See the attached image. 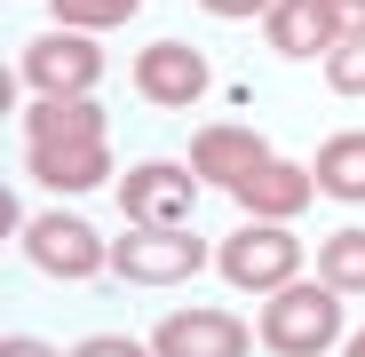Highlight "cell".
Instances as JSON below:
<instances>
[{"label":"cell","instance_id":"cell-1","mask_svg":"<svg viewBox=\"0 0 365 357\" xmlns=\"http://www.w3.org/2000/svg\"><path fill=\"white\" fill-rule=\"evenodd\" d=\"M341 302L349 294H334L326 278H294L278 294H262V349L270 357H334L349 333H341Z\"/></svg>","mask_w":365,"mask_h":357},{"label":"cell","instance_id":"cell-2","mask_svg":"<svg viewBox=\"0 0 365 357\" xmlns=\"http://www.w3.org/2000/svg\"><path fill=\"white\" fill-rule=\"evenodd\" d=\"M215 247H199V230L182 222V230H159V222H128L111 238V278H128V286H182L191 270H207Z\"/></svg>","mask_w":365,"mask_h":357},{"label":"cell","instance_id":"cell-3","mask_svg":"<svg viewBox=\"0 0 365 357\" xmlns=\"http://www.w3.org/2000/svg\"><path fill=\"white\" fill-rule=\"evenodd\" d=\"M215 270L238 286V294H278V286H294L302 278V238L286 230V222H238L222 247H215Z\"/></svg>","mask_w":365,"mask_h":357},{"label":"cell","instance_id":"cell-4","mask_svg":"<svg viewBox=\"0 0 365 357\" xmlns=\"http://www.w3.org/2000/svg\"><path fill=\"white\" fill-rule=\"evenodd\" d=\"M16 247H24V262H32L40 278H64V286H80V278L111 270V247H103V238H96V230H88L72 207L16 222Z\"/></svg>","mask_w":365,"mask_h":357},{"label":"cell","instance_id":"cell-5","mask_svg":"<svg viewBox=\"0 0 365 357\" xmlns=\"http://www.w3.org/2000/svg\"><path fill=\"white\" fill-rule=\"evenodd\" d=\"M16 72H24L32 95H96V80H103V48H96V32L56 24V32H40V40L16 56Z\"/></svg>","mask_w":365,"mask_h":357},{"label":"cell","instance_id":"cell-6","mask_svg":"<svg viewBox=\"0 0 365 357\" xmlns=\"http://www.w3.org/2000/svg\"><path fill=\"white\" fill-rule=\"evenodd\" d=\"M119 214L128 222H159V230H182L191 222V207H199V167H175V159H143V167H128L119 175Z\"/></svg>","mask_w":365,"mask_h":357},{"label":"cell","instance_id":"cell-7","mask_svg":"<svg viewBox=\"0 0 365 357\" xmlns=\"http://www.w3.org/2000/svg\"><path fill=\"white\" fill-rule=\"evenodd\" d=\"M207 56L191 48V40H151L143 56H135V95L143 103H159V111H191L199 95H207Z\"/></svg>","mask_w":365,"mask_h":357},{"label":"cell","instance_id":"cell-8","mask_svg":"<svg viewBox=\"0 0 365 357\" xmlns=\"http://www.w3.org/2000/svg\"><path fill=\"white\" fill-rule=\"evenodd\" d=\"M151 349H159V357H247L255 333L238 326L230 310H167V318L151 326Z\"/></svg>","mask_w":365,"mask_h":357},{"label":"cell","instance_id":"cell-9","mask_svg":"<svg viewBox=\"0 0 365 357\" xmlns=\"http://www.w3.org/2000/svg\"><path fill=\"white\" fill-rule=\"evenodd\" d=\"M230 199L247 207L255 222H294L302 207H310V199H326V191H318V167H302V159H262L247 183L230 191Z\"/></svg>","mask_w":365,"mask_h":357},{"label":"cell","instance_id":"cell-10","mask_svg":"<svg viewBox=\"0 0 365 357\" xmlns=\"http://www.w3.org/2000/svg\"><path fill=\"white\" fill-rule=\"evenodd\" d=\"M262 159H278L262 128H199V135H191V167H199L207 191H238Z\"/></svg>","mask_w":365,"mask_h":357},{"label":"cell","instance_id":"cell-11","mask_svg":"<svg viewBox=\"0 0 365 357\" xmlns=\"http://www.w3.org/2000/svg\"><path fill=\"white\" fill-rule=\"evenodd\" d=\"M24 175L40 191H103L111 183V143L96 135V143H24Z\"/></svg>","mask_w":365,"mask_h":357},{"label":"cell","instance_id":"cell-12","mask_svg":"<svg viewBox=\"0 0 365 357\" xmlns=\"http://www.w3.org/2000/svg\"><path fill=\"white\" fill-rule=\"evenodd\" d=\"M262 40H270L278 56H302V64H326V56L341 48L326 0H278V9L262 16Z\"/></svg>","mask_w":365,"mask_h":357},{"label":"cell","instance_id":"cell-13","mask_svg":"<svg viewBox=\"0 0 365 357\" xmlns=\"http://www.w3.org/2000/svg\"><path fill=\"white\" fill-rule=\"evenodd\" d=\"M103 111L96 95H32L24 103V143H96Z\"/></svg>","mask_w":365,"mask_h":357},{"label":"cell","instance_id":"cell-14","mask_svg":"<svg viewBox=\"0 0 365 357\" xmlns=\"http://www.w3.org/2000/svg\"><path fill=\"white\" fill-rule=\"evenodd\" d=\"M310 167H318V191H326V199H341V207H365V128H341V135H326Z\"/></svg>","mask_w":365,"mask_h":357},{"label":"cell","instance_id":"cell-15","mask_svg":"<svg viewBox=\"0 0 365 357\" xmlns=\"http://www.w3.org/2000/svg\"><path fill=\"white\" fill-rule=\"evenodd\" d=\"M318 278H326L334 294H365V230H357V222L334 230L326 247H318Z\"/></svg>","mask_w":365,"mask_h":357},{"label":"cell","instance_id":"cell-16","mask_svg":"<svg viewBox=\"0 0 365 357\" xmlns=\"http://www.w3.org/2000/svg\"><path fill=\"white\" fill-rule=\"evenodd\" d=\"M56 24H72V32H111V24H128L143 0H48Z\"/></svg>","mask_w":365,"mask_h":357},{"label":"cell","instance_id":"cell-17","mask_svg":"<svg viewBox=\"0 0 365 357\" xmlns=\"http://www.w3.org/2000/svg\"><path fill=\"white\" fill-rule=\"evenodd\" d=\"M326 88L334 95H365V40H341L326 56Z\"/></svg>","mask_w":365,"mask_h":357},{"label":"cell","instance_id":"cell-18","mask_svg":"<svg viewBox=\"0 0 365 357\" xmlns=\"http://www.w3.org/2000/svg\"><path fill=\"white\" fill-rule=\"evenodd\" d=\"M72 357H159V349L151 341H128V333H88Z\"/></svg>","mask_w":365,"mask_h":357},{"label":"cell","instance_id":"cell-19","mask_svg":"<svg viewBox=\"0 0 365 357\" xmlns=\"http://www.w3.org/2000/svg\"><path fill=\"white\" fill-rule=\"evenodd\" d=\"M207 16H222V24H247V16H270L278 0H199Z\"/></svg>","mask_w":365,"mask_h":357},{"label":"cell","instance_id":"cell-20","mask_svg":"<svg viewBox=\"0 0 365 357\" xmlns=\"http://www.w3.org/2000/svg\"><path fill=\"white\" fill-rule=\"evenodd\" d=\"M326 9H334V32L341 40H365V0H326Z\"/></svg>","mask_w":365,"mask_h":357},{"label":"cell","instance_id":"cell-21","mask_svg":"<svg viewBox=\"0 0 365 357\" xmlns=\"http://www.w3.org/2000/svg\"><path fill=\"white\" fill-rule=\"evenodd\" d=\"M0 357H56L48 341H32V333H9V341H0Z\"/></svg>","mask_w":365,"mask_h":357},{"label":"cell","instance_id":"cell-22","mask_svg":"<svg viewBox=\"0 0 365 357\" xmlns=\"http://www.w3.org/2000/svg\"><path fill=\"white\" fill-rule=\"evenodd\" d=\"M341 357H365V326H357V333H349V341H341Z\"/></svg>","mask_w":365,"mask_h":357}]
</instances>
